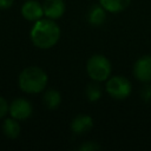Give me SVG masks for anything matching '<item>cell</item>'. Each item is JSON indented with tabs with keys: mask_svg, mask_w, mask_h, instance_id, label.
<instances>
[{
	"mask_svg": "<svg viewBox=\"0 0 151 151\" xmlns=\"http://www.w3.org/2000/svg\"><path fill=\"white\" fill-rule=\"evenodd\" d=\"M61 37V29L57 20L42 17L33 22L29 31V39L32 44L40 50H50L55 46Z\"/></svg>",
	"mask_w": 151,
	"mask_h": 151,
	"instance_id": "cell-1",
	"label": "cell"
},
{
	"mask_svg": "<svg viewBox=\"0 0 151 151\" xmlns=\"http://www.w3.org/2000/svg\"><path fill=\"white\" fill-rule=\"evenodd\" d=\"M48 84V76L39 66H27L18 76V86L26 94H39Z\"/></svg>",
	"mask_w": 151,
	"mask_h": 151,
	"instance_id": "cell-2",
	"label": "cell"
},
{
	"mask_svg": "<svg viewBox=\"0 0 151 151\" xmlns=\"http://www.w3.org/2000/svg\"><path fill=\"white\" fill-rule=\"evenodd\" d=\"M86 73L91 80L104 83L111 77L112 65L104 54H93L86 61Z\"/></svg>",
	"mask_w": 151,
	"mask_h": 151,
	"instance_id": "cell-3",
	"label": "cell"
},
{
	"mask_svg": "<svg viewBox=\"0 0 151 151\" xmlns=\"http://www.w3.org/2000/svg\"><path fill=\"white\" fill-rule=\"evenodd\" d=\"M105 91L111 98L123 100L131 96L132 84L124 76H111L105 81Z\"/></svg>",
	"mask_w": 151,
	"mask_h": 151,
	"instance_id": "cell-4",
	"label": "cell"
},
{
	"mask_svg": "<svg viewBox=\"0 0 151 151\" xmlns=\"http://www.w3.org/2000/svg\"><path fill=\"white\" fill-rule=\"evenodd\" d=\"M32 113H33V105L28 99L24 97L15 98L9 103L8 114L19 122L28 119L32 116Z\"/></svg>",
	"mask_w": 151,
	"mask_h": 151,
	"instance_id": "cell-5",
	"label": "cell"
},
{
	"mask_svg": "<svg viewBox=\"0 0 151 151\" xmlns=\"http://www.w3.org/2000/svg\"><path fill=\"white\" fill-rule=\"evenodd\" d=\"M132 74L142 84L151 83V54L142 55L134 61Z\"/></svg>",
	"mask_w": 151,
	"mask_h": 151,
	"instance_id": "cell-6",
	"label": "cell"
},
{
	"mask_svg": "<svg viewBox=\"0 0 151 151\" xmlns=\"http://www.w3.org/2000/svg\"><path fill=\"white\" fill-rule=\"evenodd\" d=\"M20 13L27 21L34 22L44 17L42 4L38 0H26L20 8Z\"/></svg>",
	"mask_w": 151,
	"mask_h": 151,
	"instance_id": "cell-7",
	"label": "cell"
},
{
	"mask_svg": "<svg viewBox=\"0 0 151 151\" xmlns=\"http://www.w3.org/2000/svg\"><path fill=\"white\" fill-rule=\"evenodd\" d=\"M42 8L44 17L52 20H58L64 15L66 11V4L64 0H44Z\"/></svg>",
	"mask_w": 151,
	"mask_h": 151,
	"instance_id": "cell-8",
	"label": "cell"
},
{
	"mask_svg": "<svg viewBox=\"0 0 151 151\" xmlns=\"http://www.w3.org/2000/svg\"><path fill=\"white\" fill-rule=\"evenodd\" d=\"M70 127L74 134H85L93 127V118L88 114L80 113L72 119Z\"/></svg>",
	"mask_w": 151,
	"mask_h": 151,
	"instance_id": "cell-9",
	"label": "cell"
},
{
	"mask_svg": "<svg viewBox=\"0 0 151 151\" xmlns=\"http://www.w3.org/2000/svg\"><path fill=\"white\" fill-rule=\"evenodd\" d=\"M106 14H107L106 9L100 4L92 5L87 12V21L90 25L94 27L101 26L106 20Z\"/></svg>",
	"mask_w": 151,
	"mask_h": 151,
	"instance_id": "cell-10",
	"label": "cell"
},
{
	"mask_svg": "<svg viewBox=\"0 0 151 151\" xmlns=\"http://www.w3.org/2000/svg\"><path fill=\"white\" fill-rule=\"evenodd\" d=\"M1 130H2V133L8 139H17L21 133V125L19 120L9 116L8 118H4Z\"/></svg>",
	"mask_w": 151,
	"mask_h": 151,
	"instance_id": "cell-11",
	"label": "cell"
},
{
	"mask_svg": "<svg viewBox=\"0 0 151 151\" xmlns=\"http://www.w3.org/2000/svg\"><path fill=\"white\" fill-rule=\"evenodd\" d=\"M99 4L106 9L107 13L116 14L127 9L131 0H99Z\"/></svg>",
	"mask_w": 151,
	"mask_h": 151,
	"instance_id": "cell-12",
	"label": "cell"
},
{
	"mask_svg": "<svg viewBox=\"0 0 151 151\" xmlns=\"http://www.w3.org/2000/svg\"><path fill=\"white\" fill-rule=\"evenodd\" d=\"M42 103L48 110H55L61 104V93L55 88H48L42 96Z\"/></svg>",
	"mask_w": 151,
	"mask_h": 151,
	"instance_id": "cell-13",
	"label": "cell"
},
{
	"mask_svg": "<svg viewBox=\"0 0 151 151\" xmlns=\"http://www.w3.org/2000/svg\"><path fill=\"white\" fill-rule=\"evenodd\" d=\"M101 96H103V87L100 86V83L92 80V83L87 84L85 88V97L88 101L96 103L101 98Z\"/></svg>",
	"mask_w": 151,
	"mask_h": 151,
	"instance_id": "cell-14",
	"label": "cell"
},
{
	"mask_svg": "<svg viewBox=\"0 0 151 151\" xmlns=\"http://www.w3.org/2000/svg\"><path fill=\"white\" fill-rule=\"evenodd\" d=\"M139 93H140V98L143 99V101L149 103L151 100V84L150 83H144Z\"/></svg>",
	"mask_w": 151,
	"mask_h": 151,
	"instance_id": "cell-15",
	"label": "cell"
},
{
	"mask_svg": "<svg viewBox=\"0 0 151 151\" xmlns=\"http://www.w3.org/2000/svg\"><path fill=\"white\" fill-rule=\"evenodd\" d=\"M101 149V146L96 143L94 140H90V142H85L84 144H81L78 150H81V151H96V150H99Z\"/></svg>",
	"mask_w": 151,
	"mask_h": 151,
	"instance_id": "cell-16",
	"label": "cell"
},
{
	"mask_svg": "<svg viewBox=\"0 0 151 151\" xmlns=\"http://www.w3.org/2000/svg\"><path fill=\"white\" fill-rule=\"evenodd\" d=\"M8 106H9V103L5 99V97L0 96V120L4 119L6 114H8Z\"/></svg>",
	"mask_w": 151,
	"mask_h": 151,
	"instance_id": "cell-17",
	"label": "cell"
},
{
	"mask_svg": "<svg viewBox=\"0 0 151 151\" xmlns=\"http://www.w3.org/2000/svg\"><path fill=\"white\" fill-rule=\"evenodd\" d=\"M14 0H0V9H8L13 6Z\"/></svg>",
	"mask_w": 151,
	"mask_h": 151,
	"instance_id": "cell-18",
	"label": "cell"
}]
</instances>
